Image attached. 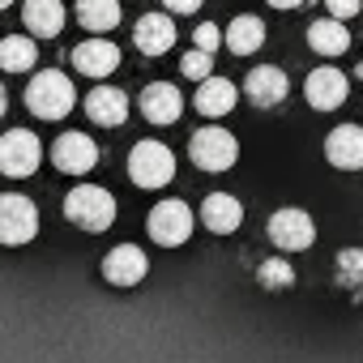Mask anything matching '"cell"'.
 Instances as JSON below:
<instances>
[{
    "label": "cell",
    "mask_w": 363,
    "mask_h": 363,
    "mask_svg": "<svg viewBox=\"0 0 363 363\" xmlns=\"http://www.w3.org/2000/svg\"><path fill=\"white\" fill-rule=\"evenodd\" d=\"M77 94H73V82L60 73V69H43L35 73V82L26 86V107L39 116V120H65L73 111Z\"/></svg>",
    "instance_id": "obj_1"
},
{
    "label": "cell",
    "mask_w": 363,
    "mask_h": 363,
    "mask_svg": "<svg viewBox=\"0 0 363 363\" xmlns=\"http://www.w3.org/2000/svg\"><path fill=\"white\" fill-rule=\"evenodd\" d=\"M65 218H69L73 227L99 235V231H107V227L116 223V197H111L107 189H99V184H82V189L69 193V201H65Z\"/></svg>",
    "instance_id": "obj_2"
},
{
    "label": "cell",
    "mask_w": 363,
    "mask_h": 363,
    "mask_svg": "<svg viewBox=\"0 0 363 363\" xmlns=\"http://www.w3.org/2000/svg\"><path fill=\"white\" fill-rule=\"evenodd\" d=\"M128 179L137 189H162L175 179V154L162 141H137L128 150Z\"/></svg>",
    "instance_id": "obj_3"
},
{
    "label": "cell",
    "mask_w": 363,
    "mask_h": 363,
    "mask_svg": "<svg viewBox=\"0 0 363 363\" xmlns=\"http://www.w3.org/2000/svg\"><path fill=\"white\" fill-rule=\"evenodd\" d=\"M39 162H43V141L30 128H9L0 137V175L26 179L39 171Z\"/></svg>",
    "instance_id": "obj_4"
},
{
    "label": "cell",
    "mask_w": 363,
    "mask_h": 363,
    "mask_svg": "<svg viewBox=\"0 0 363 363\" xmlns=\"http://www.w3.org/2000/svg\"><path fill=\"white\" fill-rule=\"evenodd\" d=\"M189 158H193L201 171H231L235 158H240V145H235V137H231L227 128L206 124V128L193 133V141H189Z\"/></svg>",
    "instance_id": "obj_5"
},
{
    "label": "cell",
    "mask_w": 363,
    "mask_h": 363,
    "mask_svg": "<svg viewBox=\"0 0 363 363\" xmlns=\"http://www.w3.org/2000/svg\"><path fill=\"white\" fill-rule=\"evenodd\" d=\"M39 235V210L22 193H0V244L18 248Z\"/></svg>",
    "instance_id": "obj_6"
},
{
    "label": "cell",
    "mask_w": 363,
    "mask_h": 363,
    "mask_svg": "<svg viewBox=\"0 0 363 363\" xmlns=\"http://www.w3.org/2000/svg\"><path fill=\"white\" fill-rule=\"evenodd\" d=\"M145 227H150V240H154V244H162V248H179V244H189L197 218H193V210H189L184 201H158V206L150 210Z\"/></svg>",
    "instance_id": "obj_7"
},
{
    "label": "cell",
    "mask_w": 363,
    "mask_h": 363,
    "mask_svg": "<svg viewBox=\"0 0 363 363\" xmlns=\"http://www.w3.org/2000/svg\"><path fill=\"white\" fill-rule=\"evenodd\" d=\"M269 240H274L278 248H286V252H303V248H312V240H316V223H312L308 210L286 206V210L269 214Z\"/></svg>",
    "instance_id": "obj_8"
},
{
    "label": "cell",
    "mask_w": 363,
    "mask_h": 363,
    "mask_svg": "<svg viewBox=\"0 0 363 363\" xmlns=\"http://www.w3.org/2000/svg\"><path fill=\"white\" fill-rule=\"evenodd\" d=\"M346 90H350V82H346V73L333 69V65L312 69L308 82H303L308 107H316V111H333V107H342V103H346Z\"/></svg>",
    "instance_id": "obj_9"
},
{
    "label": "cell",
    "mask_w": 363,
    "mask_h": 363,
    "mask_svg": "<svg viewBox=\"0 0 363 363\" xmlns=\"http://www.w3.org/2000/svg\"><path fill=\"white\" fill-rule=\"evenodd\" d=\"M52 162H56L65 175H86V171L99 162V145H94L86 133H60L56 145H52Z\"/></svg>",
    "instance_id": "obj_10"
},
{
    "label": "cell",
    "mask_w": 363,
    "mask_h": 363,
    "mask_svg": "<svg viewBox=\"0 0 363 363\" xmlns=\"http://www.w3.org/2000/svg\"><path fill=\"white\" fill-rule=\"evenodd\" d=\"M145 274H150V261H145V252L137 244H116L103 257V278L111 286H137Z\"/></svg>",
    "instance_id": "obj_11"
},
{
    "label": "cell",
    "mask_w": 363,
    "mask_h": 363,
    "mask_svg": "<svg viewBox=\"0 0 363 363\" xmlns=\"http://www.w3.org/2000/svg\"><path fill=\"white\" fill-rule=\"evenodd\" d=\"M325 158L337 171H359L363 167V128L359 124H337L325 137Z\"/></svg>",
    "instance_id": "obj_12"
},
{
    "label": "cell",
    "mask_w": 363,
    "mask_h": 363,
    "mask_svg": "<svg viewBox=\"0 0 363 363\" xmlns=\"http://www.w3.org/2000/svg\"><path fill=\"white\" fill-rule=\"evenodd\" d=\"M73 69L86 73V77H99V82H103L107 73L120 69V48L107 43V39H86V43L73 48Z\"/></svg>",
    "instance_id": "obj_13"
},
{
    "label": "cell",
    "mask_w": 363,
    "mask_h": 363,
    "mask_svg": "<svg viewBox=\"0 0 363 363\" xmlns=\"http://www.w3.org/2000/svg\"><path fill=\"white\" fill-rule=\"evenodd\" d=\"M86 116L90 124H103V128H120L128 120V94L116 90V86H99L86 94Z\"/></svg>",
    "instance_id": "obj_14"
},
{
    "label": "cell",
    "mask_w": 363,
    "mask_h": 363,
    "mask_svg": "<svg viewBox=\"0 0 363 363\" xmlns=\"http://www.w3.org/2000/svg\"><path fill=\"white\" fill-rule=\"evenodd\" d=\"M179 111H184V99H179V90L171 82H154L141 90V116L150 124H175Z\"/></svg>",
    "instance_id": "obj_15"
},
{
    "label": "cell",
    "mask_w": 363,
    "mask_h": 363,
    "mask_svg": "<svg viewBox=\"0 0 363 363\" xmlns=\"http://www.w3.org/2000/svg\"><path fill=\"white\" fill-rule=\"evenodd\" d=\"M286 90H291V82H286V73L274 69V65H257V69L248 73V82H244V94H248L257 107H278V103L286 99Z\"/></svg>",
    "instance_id": "obj_16"
},
{
    "label": "cell",
    "mask_w": 363,
    "mask_h": 363,
    "mask_svg": "<svg viewBox=\"0 0 363 363\" xmlns=\"http://www.w3.org/2000/svg\"><path fill=\"white\" fill-rule=\"evenodd\" d=\"M133 43H137V52H145V56H162V52L175 48V22H171L167 13H145V18L137 22V30H133Z\"/></svg>",
    "instance_id": "obj_17"
},
{
    "label": "cell",
    "mask_w": 363,
    "mask_h": 363,
    "mask_svg": "<svg viewBox=\"0 0 363 363\" xmlns=\"http://www.w3.org/2000/svg\"><path fill=\"white\" fill-rule=\"evenodd\" d=\"M22 22L35 39H56L65 26V5L60 0H26L22 5Z\"/></svg>",
    "instance_id": "obj_18"
},
{
    "label": "cell",
    "mask_w": 363,
    "mask_h": 363,
    "mask_svg": "<svg viewBox=\"0 0 363 363\" xmlns=\"http://www.w3.org/2000/svg\"><path fill=\"white\" fill-rule=\"evenodd\" d=\"M201 223H206L214 235H231V231L244 223V206H240V197H231V193H214V197H206V206H201Z\"/></svg>",
    "instance_id": "obj_19"
},
{
    "label": "cell",
    "mask_w": 363,
    "mask_h": 363,
    "mask_svg": "<svg viewBox=\"0 0 363 363\" xmlns=\"http://www.w3.org/2000/svg\"><path fill=\"white\" fill-rule=\"evenodd\" d=\"M235 99H240V90H235V82H227V77H206L201 86H197V111L201 116H227L231 107H235Z\"/></svg>",
    "instance_id": "obj_20"
},
{
    "label": "cell",
    "mask_w": 363,
    "mask_h": 363,
    "mask_svg": "<svg viewBox=\"0 0 363 363\" xmlns=\"http://www.w3.org/2000/svg\"><path fill=\"white\" fill-rule=\"evenodd\" d=\"M308 48H312L316 56H342V52L350 48V30H346V22H333V18L312 22V26H308Z\"/></svg>",
    "instance_id": "obj_21"
},
{
    "label": "cell",
    "mask_w": 363,
    "mask_h": 363,
    "mask_svg": "<svg viewBox=\"0 0 363 363\" xmlns=\"http://www.w3.org/2000/svg\"><path fill=\"white\" fill-rule=\"evenodd\" d=\"M77 22L94 35H107L120 26V0H77Z\"/></svg>",
    "instance_id": "obj_22"
},
{
    "label": "cell",
    "mask_w": 363,
    "mask_h": 363,
    "mask_svg": "<svg viewBox=\"0 0 363 363\" xmlns=\"http://www.w3.org/2000/svg\"><path fill=\"white\" fill-rule=\"evenodd\" d=\"M261 43H265V22L252 18V13H240V18L231 22V30H227V48H231L235 56H252Z\"/></svg>",
    "instance_id": "obj_23"
},
{
    "label": "cell",
    "mask_w": 363,
    "mask_h": 363,
    "mask_svg": "<svg viewBox=\"0 0 363 363\" xmlns=\"http://www.w3.org/2000/svg\"><path fill=\"white\" fill-rule=\"evenodd\" d=\"M35 60H39L35 39H26V35L0 39V69H5V73H26V69H35Z\"/></svg>",
    "instance_id": "obj_24"
},
{
    "label": "cell",
    "mask_w": 363,
    "mask_h": 363,
    "mask_svg": "<svg viewBox=\"0 0 363 363\" xmlns=\"http://www.w3.org/2000/svg\"><path fill=\"white\" fill-rule=\"evenodd\" d=\"M257 278H261V286H269V291H286V286L295 282V269H291L286 261H265Z\"/></svg>",
    "instance_id": "obj_25"
},
{
    "label": "cell",
    "mask_w": 363,
    "mask_h": 363,
    "mask_svg": "<svg viewBox=\"0 0 363 363\" xmlns=\"http://www.w3.org/2000/svg\"><path fill=\"white\" fill-rule=\"evenodd\" d=\"M210 69H214V56H206V52H197V48H193L184 60H179V73H184L189 82H197V86H201L206 77H214Z\"/></svg>",
    "instance_id": "obj_26"
},
{
    "label": "cell",
    "mask_w": 363,
    "mask_h": 363,
    "mask_svg": "<svg viewBox=\"0 0 363 363\" xmlns=\"http://www.w3.org/2000/svg\"><path fill=\"white\" fill-rule=\"evenodd\" d=\"M337 278H342L346 286H359V282H363V248H346V252L337 257Z\"/></svg>",
    "instance_id": "obj_27"
},
{
    "label": "cell",
    "mask_w": 363,
    "mask_h": 363,
    "mask_svg": "<svg viewBox=\"0 0 363 363\" xmlns=\"http://www.w3.org/2000/svg\"><path fill=\"white\" fill-rule=\"evenodd\" d=\"M193 43H197V52L214 56V52H218V43H223V35H218V26H214V22H201V26L193 30Z\"/></svg>",
    "instance_id": "obj_28"
},
{
    "label": "cell",
    "mask_w": 363,
    "mask_h": 363,
    "mask_svg": "<svg viewBox=\"0 0 363 363\" xmlns=\"http://www.w3.org/2000/svg\"><path fill=\"white\" fill-rule=\"evenodd\" d=\"M325 5H329V18L333 22H350L359 13V0H325Z\"/></svg>",
    "instance_id": "obj_29"
},
{
    "label": "cell",
    "mask_w": 363,
    "mask_h": 363,
    "mask_svg": "<svg viewBox=\"0 0 363 363\" xmlns=\"http://www.w3.org/2000/svg\"><path fill=\"white\" fill-rule=\"evenodd\" d=\"M162 5H167L171 13H197V9H201V0H162Z\"/></svg>",
    "instance_id": "obj_30"
},
{
    "label": "cell",
    "mask_w": 363,
    "mask_h": 363,
    "mask_svg": "<svg viewBox=\"0 0 363 363\" xmlns=\"http://www.w3.org/2000/svg\"><path fill=\"white\" fill-rule=\"evenodd\" d=\"M269 5H274V9H299L303 0H269Z\"/></svg>",
    "instance_id": "obj_31"
},
{
    "label": "cell",
    "mask_w": 363,
    "mask_h": 363,
    "mask_svg": "<svg viewBox=\"0 0 363 363\" xmlns=\"http://www.w3.org/2000/svg\"><path fill=\"white\" fill-rule=\"evenodd\" d=\"M5 107H9V94H5V86H0V116H5Z\"/></svg>",
    "instance_id": "obj_32"
},
{
    "label": "cell",
    "mask_w": 363,
    "mask_h": 363,
    "mask_svg": "<svg viewBox=\"0 0 363 363\" xmlns=\"http://www.w3.org/2000/svg\"><path fill=\"white\" fill-rule=\"evenodd\" d=\"M9 5H13V0H0V9H9Z\"/></svg>",
    "instance_id": "obj_33"
}]
</instances>
